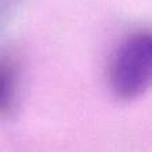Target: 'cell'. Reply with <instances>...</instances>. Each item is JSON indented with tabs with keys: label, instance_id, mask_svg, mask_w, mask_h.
Segmentation results:
<instances>
[{
	"label": "cell",
	"instance_id": "6da1fadb",
	"mask_svg": "<svg viewBox=\"0 0 152 152\" xmlns=\"http://www.w3.org/2000/svg\"><path fill=\"white\" fill-rule=\"evenodd\" d=\"M152 81V36L148 29L127 35L115 48L107 68V84L120 102L139 99Z\"/></svg>",
	"mask_w": 152,
	"mask_h": 152
},
{
	"label": "cell",
	"instance_id": "7a4b0ae2",
	"mask_svg": "<svg viewBox=\"0 0 152 152\" xmlns=\"http://www.w3.org/2000/svg\"><path fill=\"white\" fill-rule=\"evenodd\" d=\"M20 89V63L12 53L0 55V118L15 111Z\"/></svg>",
	"mask_w": 152,
	"mask_h": 152
},
{
	"label": "cell",
	"instance_id": "3957f363",
	"mask_svg": "<svg viewBox=\"0 0 152 152\" xmlns=\"http://www.w3.org/2000/svg\"><path fill=\"white\" fill-rule=\"evenodd\" d=\"M20 4L21 0H0V35L12 23Z\"/></svg>",
	"mask_w": 152,
	"mask_h": 152
}]
</instances>
